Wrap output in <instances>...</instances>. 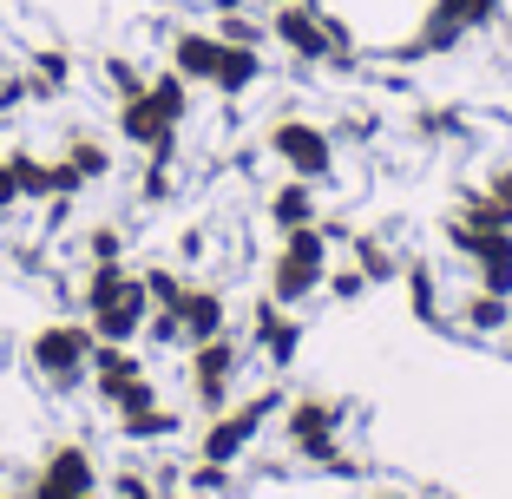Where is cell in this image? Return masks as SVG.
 <instances>
[{
    "label": "cell",
    "mask_w": 512,
    "mask_h": 499,
    "mask_svg": "<svg viewBox=\"0 0 512 499\" xmlns=\"http://www.w3.org/2000/svg\"><path fill=\"white\" fill-rule=\"evenodd\" d=\"M499 14H506V0H434V7L421 14V27L407 33V40H394V46H388V60H394V66L447 60V53H460L473 33L499 27Z\"/></svg>",
    "instance_id": "obj_1"
},
{
    "label": "cell",
    "mask_w": 512,
    "mask_h": 499,
    "mask_svg": "<svg viewBox=\"0 0 512 499\" xmlns=\"http://www.w3.org/2000/svg\"><path fill=\"white\" fill-rule=\"evenodd\" d=\"M92 348H99V335L86 329V316L40 322V329L27 335V368L53 401H66V394L92 388Z\"/></svg>",
    "instance_id": "obj_2"
},
{
    "label": "cell",
    "mask_w": 512,
    "mask_h": 499,
    "mask_svg": "<svg viewBox=\"0 0 512 499\" xmlns=\"http://www.w3.org/2000/svg\"><path fill=\"white\" fill-rule=\"evenodd\" d=\"M329 263H335V243L322 237L316 224L283 230L270 270H263V296L283 303V309H309V296H322V283H329Z\"/></svg>",
    "instance_id": "obj_3"
},
{
    "label": "cell",
    "mask_w": 512,
    "mask_h": 499,
    "mask_svg": "<svg viewBox=\"0 0 512 499\" xmlns=\"http://www.w3.org/2000/svg\"><path fill=\"white\" fill-rule=\"evenodd\" d=\"M92 401L106 414H132V408L165 401V394H158V375L145 368V348H125V342L92 348Z\"/></svg>",
    "instance_id": "obj_4"
},
{
    "label": "cell",
    "mask_w": 512,
    "mask_h": 499,
    "mask_svg": "<svg viewBox=\"0 0 512 499\" xmlns=\"http://www.w3.org/2000/svg\"><path fill=\"white\" fill-rule=\"evenodd\" d=\"M263 152H270L289 178H309V184H329L335 178V132H329V125H316V119H296V112L270 119Z\"/></svg>",
    "instance_id": "obj_5"
},
{
    "label": "cell",
    "mask_w": 512,
    "mask_h": 499,
    "mask_svg": "<svg viewBox=\"0 0 512 499\" xmlns=\"http://www.w3.org/2000/svg\"><path fill=\"white\" fill-rule=\"evenodd\" d=\"M191 362H184V381H191V401L197 414H224L237 401V375H243V335H211V342L184 348Z\"/></svg>",
    "instance_id": "obj_6"
},
{
    "label": "cell",
    "mask_w": 512,
    "mask_h": 499,
    "mask_svg": "<svg viewBox=\"0 0 512 499\" xmlns=\"http://www.w3.org/2000/svg\"><path fill=\"white\" fill-rule=\"evenodd\" d=\"M283 447L309 467H329L342 460V408H335L329 394H289L283 408Z\"/></svg>",
    "instance_id": "obj_7"
},
{
    "label": "cell",
    "mask_w": 512,
    "mask_h": 499,
    "mask_svg": "<svg viewBox=\"0 0 512 499\" xmlns=\"http://www.w3.org/2000/svg\"><path fill=\"white\" fill-rule=\"evenodd\" d=\"M270 40L283 46L296 66H329V14L322 0H289V7H270Z\"/></svg>",
    "instance_id": "obj_8"
},
{
    "label": "cell",
    "mask_w": 512,
    "mask_h": 499,
    "mask_svg": "<svg viewBox=\"0 0 512 499\" xmlns=\"http://www.w3.org/2000/svg\"><path fill=\"white\" fill-rule=\"evenodd\" d=\"M112 132H119L132 152H145L151 165H171V158H178V132H184V125H171L165 112H158V99H151V86H145L138 99H125V106L112 112Z\"/></svg>",
    "instance_id": "obj_9"
},
{
    "label": "cell",
    "mask_w": 512,
    "mask_h": 499,
    "mask_svg": "<svg viewBox=\"0 0 512 499\" xmlns=\"http://www.w3.org/2000/svg\"><path fill=\"white\" fill-rule=\"evenodd\" d=\"M250 342L270 368H296L302 342H309V322H302V309H283V303H270V296H256L250 303Z\"/></svg>",
    "instance_id": "obj_10"
},
{
    "label": "cell",
    "mask_w": 512,
    "mask_h": 499,
    "mask_svg": "<svg viewBox=\"0 0 512 499\" xmlns=\"http://www.w3.org/2000/svg\"><path fill=\"white\" fill-rule=\"evenodd\" d=\"M145 322H151V296H145V283H138V276L125 289H112L106 303L86 309V329L99 335V342H125V348L145 342Z\"/></svg>",
    "instance_id": "obj_11"
},
{
    "label": "cell",
    "mask_w": 512,
    "mask_h": 499,
    "mask_svg": "<svg viewBox=\"0 0 512 499\" xmlns=\"http://www.w3.org/2000/svg\"><path fill=\"white\" fill-rule=\"evenodd\" d=\"M33 493H66V499L99 493V460H92V447H79V440H53V447L40 454Z\"/></svg>",
    "instance_id": "obj_12"
},
{
    "label": "cell",
    "mask_w": 512,
    "mask_h": 499,
    "mask_svg": "<svg viewBox=\"0 0 512 499\" xmlns=\"http://www.w3.org/2000/svg\"><path fill=\"white\" fill-rule=\"evenodd\" d=\"M263 224H270L276 237H283V230L322 224V184L289 178V171H283V184H270V197H263Z\"/></svg>",
    "instance_id": "obj_13"
},
{
    "label": "cell",
    "mask_w": 512,
    "mask_h": 499,
    "mask_svg": "<svg viewBox=\"0 0 512 499\" xmlns=\"http://www.w3.org/2000/svg\"><path fill=\"white\" fill-rule=\"evenodd\" d=\"M401 289H407V316L421 322V329H447V283H440L434 257H407Z\"/></svg>",
    "instance_id": "obj_14"
},
{
    "label": "cell",
    "mask_w": 512,
    "mask_h": 499,
    "mask_svg": "<svg viewBox=\"0 0 512 499\" xmlns=\"http://www.w3.org/2000/svg\"><path fill=\"white\" fill-rule=\"evenodd\" d=\"M217 53H224V40H217L211 27H171V73H184L197 92H211V73H217Z\"/></svg>",
    "instance_id": "obj_15"
},
{
    "label": "cell",
    "mask_w": 512,
    "mask_h": 499,
    "mask_svg": "<svg viewBox=\"0 0 512 499\" xmlns=\"http://www.w3.org/2000/svg\"><path fill=\"white\" fill-rule=\"evenodd\" d=\"M178 322H184V342H211V335L230 329V296L217 283H191L184 289V303H178Z\"/></svg>",
    "instance_id": "obj_16"
},
{
    "label": "cell",
    "mask_w": 512,
    "mask_h": 499,
    "mask_svg": "<svg viewBox=\"0 0 512 499\" xmlns=\"http://www.w3.org/2000/svg\"><path fill=\"white\" fill-rule=\"evenodd\" d=\"M263 79H270V66H263L256 46H224V53H217V73H211V92L217 99H250Z\"/></svg>",
    "instance_id": "obj_17"
},
{
    "label": "cell",
    "mask_w": 512,
    "mask_h": 499,
    "mask_svg": "<svg viewBox=\"0 0 512 499\" xmlns=\"http://www.w3.org/2000/svg\"><path fill=\"white\" fill-rule=\"evenodd\" d=\"M112 427H119L125 447H151V440H178L184 414L165 408V401H151V408H132V414H112Z\"/></svg>",
    "instance_id": "obj_18"
},
{
    "label": "cell",
    "mask_w": 512,
    "mask_h": 499,
    "mask_svg": "<svg viewBox=\"0 0 512 499\" xmlns=\"http://www.w3.org/2000/svg\"><path fill=\"white\" fill-rule=\"evenodd\" d=\"M506 329H512V303L506 296H486V289H467V296H460V335L499 342Z\"/></svg>",
    "instance_id": "obj_19"
},
{
    "label": "cell",
    "mask_w": 512,
    "mask_h": 499,
    "mask_svg": "<svg viewBox=\"0 0 512 499\" xmlns=\"http://www.w3.org/2000/svg\"><path fill=\"white\" fill-rule=\"evenodd\" d=\"M60 158L79 171V184H86V191L112 178V145H106L99 132H79V125H73V132H66V152H60Z\"/></svg>",
    "instance_id": "obj_20"
},
{
    "label": "cell",
    "mask_w": 512,
    "mask_h": 499,
    "mask_svg": "<svg viewBox=\"0 0 512 499\" xmlns=\"http://www.w3.org/2000/svg\"><path fill=\"white\" fill-rule=\"evenodd\" d=\"M27 79H33V99H66L73 92V53L66 46H33Z\"/></svg>",
    "instance_id": "obj_21"
},
{
    "label": "cell",
    "mask_w": 512,
    "mask_h": 499,
    "mask_svg": "<svg viewBox=\"0 0 512 499\" xmlns=\"http://www.w3.org/2000/svg\"><path fill=\"white\" fill-rule=\"evenodd\" d=\"M211 33L224 46H256L263 53L270 46V14L263 7H230V14H211Z\"/></svg>",
    "instance_id": "obj_22"
},
{
    "label": "cell",
    "mask_w": 512,
    "mask_h": 499,
    "mask_svg": "<svg viewBox=\"0 0 512 499\" xmlns=\"http://www.w3.org/2000/svg\"><path fill=\"white\" fill-rule=\"evenodd\" d=\"M151 99H158V112H165L171 125H191V106H197V86L184 73H171V66H158L151 73Z\"/></svg>",
    "instance_id": "obj_23"
},
{
    "label": "cell",
    "mask_w": 512,
    "mask_h": 499,
    "mask_svg": "<svg viewBox=\"0 0 512 499\" xmlns=\"http://www.w3.org/2000/svg\"><path fill=\"white\" fill-rule=\"evenodd\" d=\"M138 283H145L151 309H178V303H184V289H191V276H184L178 263H145V270H138Z\"/></svg>",
    "instance_id": "obj_24"
},
{
    "label": "cell",
    "mask_w": 512,
    "mask_h": 499,
    "mask_svg": "<svg viewBox=\"0 0 512 499\" xmlns=\"http://www.w3.org/2000/svg\"><path fill=\"white\" fill-rule=\"evenodd\" d=\"M99 79H106V92L119 99V106H125V99H138V92L151 86V73H145L138 60H125V53H106V60H99Z\"/></svg>",
    "instance_id": "obj_25"
},
{
    "label": "cell",
    "mask_w": 512,
    "mask_h": 499,
    "mask_svg": "<svg viewBox=\"0 0 512 499\" xmlns=\"http://www.w3.org/2000/svg\"><path fill=\"white\" fill-rule=\"evenodd\" d=\"M79 250H86V263H125V250H132V237H125L119 224H86L79 230Z\"/></svg>",
    "instance_id": "obj_26"
},
{
    "label": "cell",
    "mask_w": 512,
    "mask_h": 499,
    "mask_svg": "<svg viewBox=\"0 0 512 499\" xmlns=\"http://www.w3.org/2000/svg\"><path fill=\"white\" fill-rule=\"evenodd\" d=\"M368 270L362 263H329V283H322V296H335V303H368Z\"/></svg>",
    "instance_id": "obj_27"
},
{
    "label": "cell",
    "mask_w": 512,
    "mask_h": 499,
    "mask_svg": "<svg viewBox=\"0 0 512 499\" xmlns=\"http://www.w3.org/2000/svg\"><path fill=\"white\" fill-rule=\"evenodd\" d=\"M348 257L368 270V283H375V289L388 283V276H401V257H394V250H381L375 237H355V243H348Z\"/></svg>",
    "instance_id": "obj_28"
},
{
    "label": "cell",
    "mask_w": 512,
    "mask_h": 499,
    "mask_svg": "<svg viewBox=\"0 0 512 499\" xmlns=\"http://www.w3.org/2000/svg\"><path fill=\"white\" fill-rule=\"evenodd\" d=\"M138 348H151V355L191 348V342H184V322H178V309H151V322H145V342H138Z\"/></svg>",
    "instance_id": "obj_29"
},
{
    "label": "cell",
    "mask_w": 512,
    "mask_h": 499,
    "mask_svg": "<svg viewBox=\"0 0 512 499\" xmlns=\"http://www.w3.org/2000/svg\"><path fill=\"white\" fill-rule=\"evenodd\" d=\"M184 493L224 499V493H230V467H217V460H191V467H184Z\"/></svg>",
    "instance_id": "obj_30"
},
{
    "label": "cell",
    "mask_w": 512,
    "mask_h": 499,
    "mask_svg": "<svg viewBox=\"0 0 512 499\" xmlns=\"http://www.w3.org/2000/svg\"><path fill=\"white\" fill-rule=\"evenodd\" d=\"M7 165H14L20 197H27V204H46V158H33V152H7Z\"/></svg>",
    "instance_id": "obj_31"
},
{
    "label": "cell",
    "mask_w": 512,
    "mask_h": 499,
    "mask_svg": "<svg viewBox=\"0 0 512 499\" xmlns=\"http://www.w3.org/2000/svg\"><path fill=\"white\" fill-rule=\"evenodd\" d=\"M171 197H178L171 165H151V158H145V171H138V204H171Z\"/></svg>",
    "instance_id": "obj_32"
},
{
    "label": "cell",
    "mask_w": 512,
    "mask_h": 499,
    "mask_svg": "<svg viewBox=\"0 0 512 499\" xmlns=\"http://www.w3.org/2000/svg\"><path fill=\"white\" fill-rule=\"evenodd\" d=\"M473 289H486V296H506V303H512V257L473 263Z\"/></svg>",
    "instance_id": "obj_33"
},
{
    "label": "cell",
    "mask_w": 512,
    "mask_h": 499,
    "mask_svg": "<svg viewBox=\"0 0 512 499\" xmlns=\"http://www.w3.org/2000/svg\"><path fill=\"white\" fill-rule=\"evenodd\" d=\"M480 197L493 204V217H499V224H512V165H493V171H486Z\"/></svg>",
    "instance_id": "obj_34"
},
{
    "label": "cell",
    "mask_w": 512,
    "mask_h": 499,
    "mask_svg": "<svg viewBox=\"0 0 512 499\" xmlns=\"http://www.w3.org/2000/svg\"><path fill=\"white\" fill-rule=\"evenodd\" d=\"M20 106H33V79H27V66H20V73H0V119H14Z\"/></svg>",
    "instance_id": "obj_35"
},
{
    "label": "cell",
    "mask_w": 512,
    "mask_h": 499,
    "mask_svg": "<svg viewBox=\"0 0 512 499\" xmlns=\"http://www.w3.org/2000/svg\"><path fill=\"white\" fill-rule=\"evenodd\" d=\"M112 499H158V486H151L138 467H119L112 473Z\"/></svg>",
    "instance_id": "obj_36"
},
{
    "label": "cell",
    "mask_w": 512,
    "mask_h": 499,
    "mask_svg": "<svg viewBox=\"0 0 512 499\" xmlns=\"http://www.w3.org/2000/svg\"><path fill=\"white\" fill-rule=\"evenodd\" d=\"M335 138H355V145H362V138H375V112H348L342 125H329Z\"/></svg>",
    "instance_id": "obj_37"
},
{
    "label": "cell",
    "mask_w": 512,
    "mask_h": 499,
    "mask_svg": "<svg viewBox=\"0 0 512 499\" xmlns=\"http://www.w3.org/2000/svg\"><path fill=\"white\" fill-rule=\"evenodd\" d=\"M14 204H27V197H20V178H14V165L0 158V217L14 211Z\"/></svg>",
    "instance_id": "obj_38"
},
{
    "label": "cell",
    "mask_w": 512,
    "mask_h": 499,
    "mask_svg": "<svg viewBox=\"0 0 512 499\" xmlns=\"http://www.w3.org/2000/svg\"><path fill=\"white\" fill-rule=\"evenodd\" d=\"M204 250H211V237H204L197 224H191V230H178V257H184V263H197Z\"/></svg>",
    "instance_id": "obj_39"
},
{
    "label": "cell",
    "mask_w": 512,
    "mask_h": 499,
    "mask_svg": "<svg viewBox=\"0 0 512 499\" xmlns=\"http://www.w3.org/2000/svg\"><path fill=\"white\" fill-rule=\"evenodd\" d=\"M322 237H329V243H355V230H348V217H322Z\"/></svg>",
    "instance_id": "obj_40"
},
{
    "label": "cell",
    "mask_w": 512,
    "mask_h": 499,
    "mask_svg": "<svg viewBox=\"0 0 512 499\" xmlns=\"http://www.w3.org/2000/svg\"><path fill=\"white\" fill-rule=\"evenodd\" d=\"M230 7H256V0H211V14H230Z\"/></svg>",
    "instance_id": "obj_41"
},
{
    "label": "cell",
    "mask_w": 512,
    "mask_h": 499,
    "mask_svg": "<svg viewBox=\"0 0 512 499\" xmlns=\"http://www.w3.org/2000/svg\"><path fill=\"white\" fill-rule=\"evenodd\" d=\"M158 499H197V493H184V486H171V493H158Z\"/></svg>",
    "instance_id": "obj_42"
},
{
    "label": "cell",
    "mask_w": 512,
    "mask_h": 499,
    "mask_svg": "<svg viewBox=\"0 0 512 499\" xmlns=\"http://www.w3.org/2000/svg\"><path fill=\"white\" fill-rule=\"evenodd\" d=\"M256 7H263V14H270V7H289V0H256Z\"/></svg>",
    "instance_id": "obj_43"
},
{
    "label": "cell",
    "mask_w": 512,
    "mask_h": 499,
    "mask_svg": "<svg viewBox=\"0 0 512 499\" xmlns=\"http://www.w3.org/2000/svg\"><path fill=\"white\" fill-rule=\"evenodd\" d=\"M368 499H401V493H368Z\"/></svg>",
    "instance_id": "obj_44"
},
{
    "label": "cell",
    "mask_w": 512,
    "mask_h": 499,
    "mask_svg": "<svg viewBox=\"0 0 512 499\" xmlns=\"http://www.w3.org/2000/svg\"><path fill=\"white\" fill-rule=\"evenodd\" d=\"M165 7H191V0H165Z\"/></svg>",
    "instance_id": "obj_45"
},
{
    "label": "cell",
    "mask_w": 512,
    "mask_h": 499,
    "mask_svg": "<svg viewBox=\"0 0 512 499\" xmlns=\"http://www.w3.org/2000/svg\"><path fill=\"white\" fill-rule=\"evenodd\" d=\"M499 342H506V348H512V329H506V335H499Z\"/></svg>",
    "instance_id": "obj_46"
},
{
    "label": "cell",
    "mask_w": 512,
    "mask_h": 499,
    "mask_svg": "<svg viewBox=\"0 0 512 499\" xmlns=\"http://www.w3.org/2000/svg\"><path fill=\"white\" fill-rule=\"evenodd\" d=\"M0 499H27V493H0Z\"/></svg>",
    "instance_id": "obj_47"
},
{
    "label": "cell",
    "mask_w": 512,
    "mask_h": 499,
    "mask_svg": "<svg viewBox=\"0 0 512 499\" xmlns=\"http://www.w3.org/2000/svg\"><path fill=\"white\" fill-rule=\"evenodd\" d=\"M0 73H7V66H0Z\"/></svg>",
    "instance_id": "obj_48"
}]
</instances>
